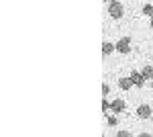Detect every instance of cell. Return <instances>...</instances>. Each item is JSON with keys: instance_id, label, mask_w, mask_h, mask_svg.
I'll return each instance as SVG.
<instances>
[{"instance_id": "obj_1", "label": "cell", "mask_w": 153, "mask_h": 137, "mask_svg": "<svg viewBox=\"0 0 153 137\" xmlns=\"http://www.w3.org/2000/svg\"><path fill=\"white\" fill-rule=\"evenodd\" d=\"M108 14H110V19H120V16L125 14V8H123V4H120L118 0H112V2H108Z\"/></svg>"}, {"instance_id": "obj_2", "label": "cell", "mask_w": 153, "mask_h": 137, "mask_svg": "<svg viewBox=\"0 0 153 137\" xmlns=\"http://www.w3.org/2000/svg\"><path fill=\"white\" fill-rule=\"evenodd\" d=\"M117 51H120V53H129L131 51V39L129 37H123L117 43Z\"/></svg>"}, {"instance_id": "obj_3", "label": "cell", "mask_w": 153, "mask_h": 137, "mask_svg": "<svg viewBox=\"0 0 153 137\" xmlns=\"http://www.w3.org/2000/svg\"><path fill=\"white\" fill-rule=\"evenodd\" d=\"M123 111H125V100L117 98V100L110 103V113H123Z\"/></svg>"}, {"instance_id": "obj_4", "label": "cell", "mask_w": 153, "mask_h": 137, "mask_svg": "<svg viewBox=\"0 0 153 137\" xmlns=\"http://www.w3.org/2000/svg\"><path fill=\"white\" fill-rule=\"evenodd\" d=\"M137 115H139L141 119H149V117H151V106H149V104H141V106L137 109Z\"/></svg>"}, {"instance_id": "obj_5", "label": "cell", "mask_w": 153, "mask_h": 137, "mask_svg": "<svg viewBox=\"0 0 153 137\" xmlns=\"http://www.w3.org/2000/svg\"><path fill=\"white\" fill-rule=\"evenodd\" d=\"M131 80H133V84H135V86H143L145 78H143L141 72H137V70H135V72H131Z\"/></svg>"}, {"instance_id": "obj_6", "label": "cell", "mask_w": 153, "mask_h": 137, "mask_svg": "<svg viewBox=\"0 0 153 137\" xmlns=\"http://www.w3.org/2000/svg\"><path fill=\"white\" fill-rule=\"evenodd\" d=\"M118 86H120L123 90H129L131 86H135V84H133V80H131V76H129V78H120V80H118Z\"/></svg>"}, {"instance_id": "obj_7", "label": "cell", "mask_w": 153, "mask_h": 137, "mask_svg": "<svg viewBox=\"0 0 153 137\" xmlns=\"http://www.w3.org/2000/svg\"><path fill=\"white\" fill-rule=\"evenodd\" d=\"M141 74H143L145 80H153V66H145V68L141 70Z\"/></svg>"}, {"instance_id": "obj_8", "label": "cell", "mask_w": 153, "mask_h": 137, "mask_svg": "<svg viewBox=\"0 0 153 137\" xmlns=\"http://www.w3.org/2000/svg\"><path fill=\"white\" fill-rule=\"evenodd\" d=\"M114 49H117V45H112V43H108V41H106V43H102V53H104V55L112 53Z\"/></svg>"}, {"instance_id": "obj_9", "label": "cell", "mask_w": 153, "mask_h": 137, "mask_svg": "<svg viewBox=\"0 0 153 137\" xmlns=\"http://www.w3.org/2000/svg\"><path fill=\"white\" fill-rule=\"evenodd\" d=\"M143 14L151 19L153 16V4H145V6H143Z\"/></svg>"}, {"instance_id": "obj_10", "label": "cell", "mask_w": 153, "mask_h": 137, "mask_svg": "<svg viewBox=\"0 0 153 137\" xmlns=\"http://www.w3.org/2000/svg\"><path fill=\"white\" fill-rule=\"evenodd\" d=\"M106 123H108V127H117L118 119H117V117H114V115H112V117H108V121H106Z\"/></svg>"}, {"instance_id": "obj_11", "label": "cell", "mask_w": 153, "mask_h": 137, "mask_svg": "<svg viewBox=\"0 0 153 137\" xmlns=\"http://www.w3.org/2000/svg\"><path fill=\"white\" fill-rule=\"evenodd\" d=\"M102 94H104V96H108V94H110V86H108V84H102Z\"/></svg>"}, {"instance_id": "obj_12", "label": "cell", "mask_w": 153, "mask_h": 137, "mask_svg": "<svg viewBox=\"0 0 153 137\" xmlns=\"http://www.w3.org/2000/svg\"><path fill=\"white\" fill-rule=\"evenodd\" d=\"M102 111H104V113H106V111H110V103H108L106 98L102 100Z\"/></svg>"}, {"instance_id": "obj_13", "label": "cell", "mask_w": 153, "mask_h": 137, "mask_svg": "<svg viewBox=\"0 0 153 137\" xmlns=\"http://www.w3.org/2000/svg\"><path fill=\"white\" fill-rule=\"evenodd\" d=\"M118 137H131V131H118Z\"/></svg>"}, {"instance_id": "obj_14", "label": "cell", "mask_w": 153, "mask_h": 137, "mask_svg": "<svg viewBox=\"0 0 153 137\" xmlns=\"http://www.w3.org/2000/svg\"><path fill=\"white\" fill-rule=\"evenodd\" d=\"M151 29H153V16H151Z\"/></svg>"}, {"instance_id": "obj_15", "label": "cell", "mask_w": 153, "mask_h": 137, "mask_svg": "<svg viewBox=\"0 0 153 137\" xmlns=\"http://www.w3.org/2000/svg\"><path fill=\"white\" fill-rule=\"evenodd\" d=\"M104 2H112V0H104Z\"/></svg>"}]
</instances>
